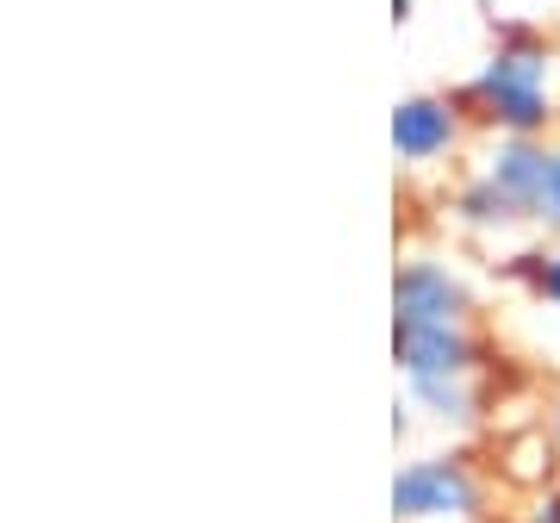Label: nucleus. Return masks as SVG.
Wrapping results in <instances>:
<instances>
[{"label": "nucleus", "mask_w": 560, "mask_h": 523, "mask_svg": "<svg viewBox=\"0 0 560 523\" xmlns=\"http://www.w3.org/2000/svg\"><path fill=\"white\" fill-rule=\"evenodd\" d=\"M455 101L467 106L486 131H499V138H548L555 119H560L555 44L541 38V32H529V25H511Z\"/></svg>", "instance_id": "f257e3e1"}, {"label": "nucleus", "mask_w": 560, "mask_h": 523, "mask_svg": "<svg viewBox=\"0 0 560 523\" xmlns=\"http://www.w3.org/2000/svg\"><path fill=\"white\" fill-rule=\"evenodd\" d=\"M486 480L467 455H411L393 474V518L399 523H480Z\"/></svg>", "instance_id": "f03ea898"}, {"label": "nucleus", "mask_w": 560, "mask_h": 523, "mask_svg": "<svg viewBox=\"0 0 560 523\" xmlns=\"http://www.w3.org/2000/svg\"><path fill=\"white\" fill-rule=\"evenodd\" d=\"M393 324H474V287L442 256H405L393 275Z\"/></svg>", "instance_id": "7ed1b4c3"}, {"label": "nucleus", "mask_w": 560, "mask_h": 523, "mask_svg": "<svg viewBox=\"0 0 560 523\" xmlns=\"http://www.w3.org/2000/svg\"><path fill=\"white\" fill-rule=\"evenodd\" d=\"M393 362L399 381H474L480 337L474 324H393Z\"/></svg>", "instance_id": "20e7f679"}, {"label": "nucleus", "mask_w": 560, "mask_h": 523, "mask_svg": "<svg viewBox=\"0 0 560 523\" xmlns=\"http://www.w3.org/2000/svg\"><path fill=\"white\" fill-rule=\"evenodd\" d=\"M460 125H467V106L455 94H405L386 119V138H393V156L405 168H430V162L455 156Z\"/></svg>", "instance_id": "39448f33"}, {"label": "nucleus", "mask_w": 560, "mask_h": 523, "mask_svg": "<svg viewBox=\"0 0 560 523\" xmlns=\"http://www.w3.org/2000/svg\"><path fill=\"white\" fill-rule=\"evenodd\" d=\"M548 162H555V143L548 138H499L480 156V175L529 219L541 200V182H548Z\"/></svg>", "instance_id": "423d86ee"}, {"label": "nucleus", "mask_w": 560, "mask_h": 523, "mask_svg": "<svg viewBox=\"0 0 560 523\" xmlns=\"http://www.w3.org/2000/svg\"><path fill=\"white\" fill-rule=\"evenodd\" d=\"M448 212H455V224H460V231H474V237H511L517 224H529L517 206L499 194V187L486 182L480 168L455 187V206H448Z\"/></svg>", "instance_id": "0eeeda50"}, {"label": "nucleus", "mask_w": 560, "mask_h": 523, "mask_svg": "<svg viewBox=\"0 0 560 523\" xmlns=\"http://www.w3.org/2000/svg\"><path fill=\"white\" fill-rule=\"evenodd\" d=\"M405 411H423L442 430H467L480 418V393L474 381H405Z\"/></svg>", "instance_id": "6e6552de"}, {"label": "nucleus", "mask_w": 560, "mask_h": 523, "mask_svg": "<svg viewBox=\"0 0 560 523\" xmlns=\"http://www.w3.org/2000/svg\"><path fill=\"white\" fill-rule=\"evenodd\" d=\"M511 281L529 293L536 305H548V312H560V243L548 237L541 249H523V256H511V268H504Z\"/></svg>", "instance_id": "1a4fd4ad"}, {"label": "nucleus", "mask_w": 560, "mask_h": 523, "mask_svg": "<svg viewBox=\"0 0 560 523\" xmlns=\"http://www.w3.org/2000/svg\"><path fill=\"white\" fill-rule=\"evenodd\" d=\"M529 224H536L541 237L560 243V143H555V162H548V182H541V200L529 212Z\"/></svg>", "instance_id": "9d476101"}, {"label": "nucleus", "mask_w": 560, "mask_h": 523, "mask_svg": "<svg viewBox=\"0 0 560 523\" xmlns=\"http://www.w3.org/2000/svg\"><path fill=\"white\" fill-rule=\"evenodd\" d=\"M523 523H560V486H541L529 511H523Z\"/></svg>", "instance_id": "9b49d317"}, {"label": "nucleus", "mask_w": 560, "mask_h": 523, "mask_svg": "<svg viewBox=\"0 0 560 523\" xmlns=\"http://www.w3.org/2000/svg\"><path fill=\"white\" fill-rule=\"evenodd\" d=\"M541 437H548V449L560 455V393L548 399V423H541Z\"/></svg>", "instance_id": "f8f14e48"}, {"label": "nucleus", "mask_w": 560, "mask_h": 523, "mask_svg": "<svg viewBox=\"0 0 560 523\" xmlns=\"http://www.w3.org/2000/svg\"><path fill=\"white\" fill-rule=\"evenodd\" d=\"M393 25H411V0H393Z\"/></svg>", "instance_id": "ddd939ff"}]
</instances>
